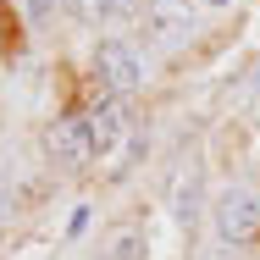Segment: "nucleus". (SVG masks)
Returning a JSON list of instances; mask_svg holds the SVG:
<instances>
[{"mask_svg": "<svg viewBox=\"0 0 260 260\" xmlns=\"http://www.w3.org/2000/svg\"><path fill=\"white\" fill-rule=\"evenodd\" d=\"M45 155H50V166H61V172H83V166L94 160L89 122H83V116H55L50 127H45Z\"/></svg>", "mask_w": 260, "mask_h": 260, "instance_id": "f257e3e1", "label": "nucleus"}, {"mask_svg": "<svg viewBox=\"0 0 260 260\" xmlns=\"http://www.w3.org/2000/svg\"><path fill=\"white\" fill-rule=\"evenodd\" d=\"M94 72H100V83L111 94H139L144 89V61L133 45H122V39H105L100 50H94Z\"/></svg>", "mask_w": 260, "mask_h": 260, "instance_id": "f03ea898", "label": "nucleus"}, {"mask_svg": "<svg viewBox=\"0 0 260 260\" xmlns=\"http://www.w3.org/2000/svg\"><path fill=\"white\" fill-rule=\"evenodd\" d=\"M216 233L227 244H255L260 238V200L249 188H227L216 200Z\"/></svg>", "mask_w": 260, "mask_h": 260, "instance_id": "7ed1b4c3", "label": "nucleus"}, {"mask_svg": "<svg viewBox=\"0 0 260 260\" xmlns=\"http://www.w3.org/2000/svg\"><path fill=\"white\" fill-rule=\"evenodd\" d=\"M144 34H150V45L172 50V45H183V39L194 34V11H188L183 0H155V6L144 11Z\"/></svg>", "mask_w": 260, "mask_h": 260, "instance_id": "20e7f679", "label": "nucleus"}, {"mask_svg": "<svg viewBox=\"0 0 260 260\" xmlns=\"http://www.w3.org/2000/svg\"><path fill=\"white\" fill-rule=\"evenodd\" d=\"M89 139H94V150H111V144H122L127 139V116H122V105L116 100H100V105H89Z\"/></svg>", "mask_w": 260, "mask_h": 260, "instance_id": "39448f33", "label": "nucleus"}, {"mask_svg": "<svg viewBox=\"0 0 260 260\" xmlns=\"http://www.w3.org/2000/svg\"><path fill=\"white\" fill-rule=\"evenodd\" d=\"M172 205H177V221H183V227H194V216H200V172H194V166L177 177V194H172Z\"/></svg>", "mask_w": 260, "mask_h": 260, "instance_id": "423d86ee", "label": "nucleus"}, {"mask_svg": "<svg viewBox=\"0 0 260 260\" xmlns=\"http://www.w3.org/2000/svg\"><path fill=\"white\" fill-rule=\"evenodd\" d=\"M105 260H144V233H139V227H122V233L105 244Z\"/></svg>", "mask_w": 260, "mask_h": 260, "instance_id": "0eeeda50", "label": "nucleus"}, {"mask_svg": "<svg viewBox=\"0 0 260 260\" xmlns=\"http://www.w3.org/2000/svg\"><path fill=\"white\" fill-rule=\"evenodd\" d=\"M100 11H105V17H139L144 0H100Z\"/></svg>", "mask_w": 260, "mask_h": 260, "instance_id": "6e6552de", "label": "nucleus"}, {"mask_svg": "<svg viewBox=\"0 0 260 260\" xmlns=\"http://www.w3.org/2000/svg\"><path fill=\"white\" fill-rule=\"evenodd\" d=\"M17 205V188H11V177H6V172H0V216H6V210Z\"/></svg>", "mask_w": 260, "mask_h": 260, "instance_id": "1a4fd4ad", "label": "nucleus"}]
</instances>
